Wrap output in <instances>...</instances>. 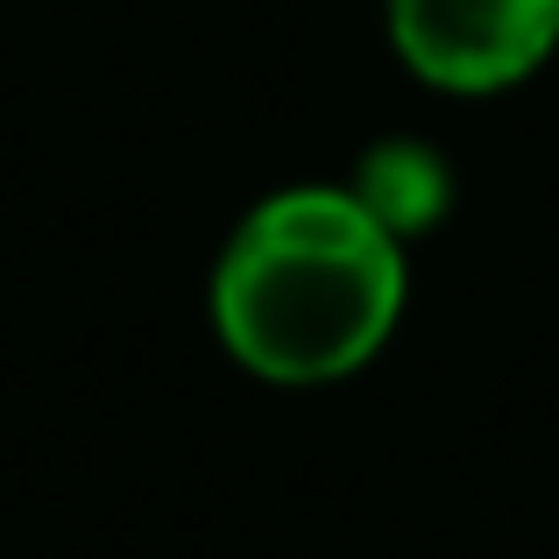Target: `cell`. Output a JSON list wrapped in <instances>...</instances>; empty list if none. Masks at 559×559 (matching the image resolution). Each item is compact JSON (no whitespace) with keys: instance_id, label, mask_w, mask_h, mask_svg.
<instances>
[{"instance_id":"1","label":"cell","mask_w":559,"mask_h":559,"mask_svg":"<svg viewBox=\"0 0 559 559\" xmlns=\"http://www.w3.org/2000/svg\"><path fill=\"white\" fill-rule=\"evenodd\" d=\"M213 333L262 382H341L404 319V241L347 185L270 191L213 262Z\"/></svg>"},{"instance_id":"2","label":"cell","mask_w":559,"mask_h":559,"mask_svg":"<svg viewBox=\"0 0 559 559\" xmlns=\"http://www.w3.org/2000/svg\"><path fill=\"white\" fill-rule=\"evenodd\" d=\"M390 50L439 93H503L559 50V0H382Z\"/></svg>"},{"instance_id":"3","label":"cell","mask_w":559,"mask_h":559,"mask_svg":"<svg viewBox=\"0 0 559 559\" xmlns=\"http://www.w3.org/2000/svg\"><path fill=\"white\" fill-rule=\"evenodd\" d=\"M347 199L376 219L390 241H418L453 213V164L418 135H382L361 150Z\"/></svg>"}]
</instances>
